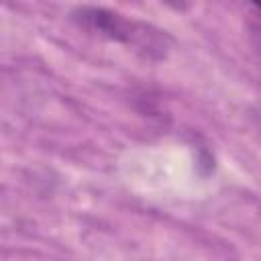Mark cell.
<instances>
[{
    "label": "cell",
    "instance_id": "1",
    "mask_svg": "<svg viewBox=\"0 0 261 261\" xmlns=\"http://www.w3.org/2000/svg\"><path fill=\"white\" fill-rule=\"evenodd\" d=\"M71 18L82 29L116 43H124L147 59H163L167 55L169 37L151 24L128 20L118 12L96 6H82L73 10Z\"/></svg>",
    "mask_w": 261,
    "mask_h": 261
},
{
    "label": "cell",
    "instance_id": "2",
    "mask_svg": "<svg viewBox=\"0 0 261 261\" xmlns=\"http://www.w3.org/2000/svg\"><path fill=\"white\" fill-rule=\"evenodd\" d=\"M251 45H253L255 55H257L259 61H261V27H253V29H251Z\"/></svg>",
    "mask_w": 261,
    "mask_h": 261
},
{
    "label": "cell",
    "instance_id": "3",
    "mask_svg": "<svg viewBox=\"0 0 261 261\" xmlns=\"http://www.w3.org/2000/svg\"><path fill=\"white\" fill-rule=\"evenodd\" d=\"M251 10L257 14V18H261V2H255V4H251Z\"/></svg>",
    "mask_w": 261,
    "mask_h": 261
}]
</instances>
